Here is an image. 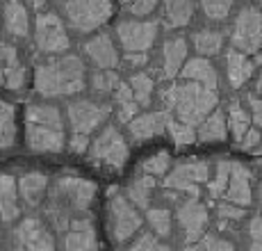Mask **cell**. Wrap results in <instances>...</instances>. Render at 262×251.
<instances>
[{"mask_svg": "<svg viewBox=\"0 0 262 251\" xmlns=\"http://www.w3.org/2000/svg\"><path fill=\"white\" fill-rule=\"evenodd\" d=\"M34 89L43 98L78 96L87 89V69L78 55H50L34 71Z\"/></svg>", "mask_w": 262, "mask_h": 251, "instance_id": "cell-1", "label": "cell"}, {"mask_svg": "<svg viewBox=\"0 0 262 251\" xmlns=\"http://www.w3.org/2000/svg\"><path fill=\"white\" fill-rule=\"evenodd\" d=\"M25 144L32 153H59L67 144L64 117L55 105L32 103L25 110Z\"/></svg>", "mask_w": 262, "mask_h": 251, "instance_id": "cell-2", "label": "cell"}, {"mask_svg": "<svg viewBox=\"0 0 262 251\" xmlns=\"http://www.w3.org/2000/svg\"><path fill=\"white\" fill-rule=\"evenodd\" d=\"M162 103L169 112L176 114V119L189 126H199L216 108L219 96H216V89H210L201 82H191V80H183V82L164 89Z\"/></svg>", "mask_w": 262, "mask_h": 251, "instance_id": "cell-3", "label": "cell"}, {"mask_svg": "<svg viewBox=\"0 0 262 251\" xmlns=\"http://www.w3.org/2000/svg\"><path fill=\"white\" fill-rule=\"evenodd\" d=\"M96 197V185L92 180L78 178V176H62L55 183L53 190V199L48 210L53 224H57L59 228H64L71 222V213H84L92 205V201Z\"/></svg>", "mask_w": 262, "mask_h": 251, "instance_id": "cell-4", "label": "cell"}, {"mask_svg": "<svg viewBox=\"0 0 262 251\" xmlns=\"http://www.w3.org/2000/svg\"><path fill=\"white\" fill-rule=\"evenodd\" d=\"M107 235L114 244L130 242L135 235L139 233L144 219L139 215L137 205L133 203L125 194H119L117 190H112V194L107 192Z\"/></svg>", "mask_w": 262, "mask_h": 251, "instance_id": "cell-5", "label": "cell"}, {"mask_svg": "<svg viewBox=\"0 0 262 251\" xmlns=\"http://www.w3.org/2000/svg\"><path fill=\"white\" fill-rule=\"evenodd\" d=\"M62 9L69 28L80 34H89L103 28L114 12L112 0H64Z\"/></svg>", "mask_w": 262, "mask_h": 251, "instance_id": "cell-6", "label": "cell"}, {"mask_svg": "<svg viewBox=\"0 0 262 251\" xmlns=\"http://www.w3.org/2000/svg\"><path fill=\"white\" fill-rule=\"evenodd\" d=\"M128 142L117 126H105L89 149L92 164L100 169H110V172H121L128 162Z\"/></svg>", "mask_w": 262, "mask_h": 251, "instance_id": "cell-7", "label": "cell"}, {"mask_svg": "<svg viewBox=\"0 0 262 251\" xmlns=\"http://www.w3.org/2000/svg\"><path fill=\"white\" fill-rule=\"evenodd\" d=\"M67 117L71 126V135H84L92 137V133L100 128L110 117V105L94 98H73L67 105Z\"/></svg>", "mask_w": 262, "mask_h": 251, "instance_id": "cell-8", "label": "cell"}, {"mask_svg": "<svg viewBox=\"0 0 262 251\" xmlns=\"http://www.w3.org/2000/svg\"><path fill=\"white\" fill-rule=\"evenodd\" d=\"M32 39H34V48L43 55H62L71 46L67 25L62 23V18L55 12L39 14L37 21H34Z\"/></svg>", "mask_w": 262, "mask_h": 251, "instance_id": "cell-9", "label": "cell"}, {"mask_svg": "<svg viewBox=\"0 0 262 251\" xmlns=\"http://www.w3.org/2000/svg\"><path fill=\"white\" fill-rule=\"evenodd\" d=\"M230 44L233 48L246 55L258 53L262 46V12L253 5H246L237 12L230 30Z\"/></svg>", "mask_w": 262, "mask_h": 251, "instance_id": "cell-10", "label": "cell"}, {"mask_svg": "<svg viewBox=\"0 0 262 251\" xmlns=\"http://www.w3.org/2000/svg\"><path fill=\"white\" fill-rule=\"evenodd\" d=\"M160 25L148 18H123L117 25V41L125 53H148L158 41Z\"/></svg>", "mask_w": 262, "mask_h": 251, "instance_id": "cell-11", "label": "cell"}, {"mask_svg": "<svg viewBox=\"0 0 262 251\" xmlns=\"http://www.w3.org/2000/svg\"><path fill=\"white\" fill-rule=\"evenodd\" d=\"M210 178V164L203 160H189V162H180L176 169H169L164 176V187L180 190V192H189L191 197H199V185L208 183Z\"/></svg>", "mask_w": 262, "mask_h": 251, "instance_id": "cell-12", "label": "cell"}, {"mask_svg": "<svg viewBox=\"0 0 262 251\" xmlns=\"http://www.w3.org/2000/svg\"><path fill=\"white\" fill-rule=\"evenodd\" d=\"M176 217H178V226H180V231H183V240L189 244V247L194 242H199V240L205 235L210 215H208V208H205L196 197L185 201V203L178 208Z\"/></svg>", "mask_w": 262, "mask_h": 251, "instance_id": "cell-13", "label": "cell"}, {"mask_svg": "<svg viewBox=\"0 0 262 251\" xmlns=\"http://www.w3.org/2000/svg\"><path fill=\"white\" fill-rule=\"evenodd\" d=\"M14 242L18 249L28 251H50L55 249V238L48 231L46 224H41L39 219L28 217L14 228Z\"/></svg>", "mask_w": 262, "mask_h": 251, "instance_id": "cell-14", "label": "cell"}, {"mask_svg": "<svg viewBox=\"0 0 262 251\" xmlns=\"http://www.w3.org/2000/svg\"><path fill=\"white\" fill-rule=\"evenodd\" d=\"M82 50L96 69H117L121 62L117 44H114V39L110 37L107 32L94 34L92 39H87Z\"/></svg>", "mask_w": 262, "mask_h": 251, "instance_id": "cell-15", "label": "cell"}, {"mask_svg": "<svg viewBox=\"0 0 262 251\" xmlns=\"http://www.w3.org/2000/svg\"><path fill=\"white\" fill-rule=\"evenodd\" d=\"M171 112H148V114H137L133 121L128 123V133L135 142H146V139H153L158 135H162L167 130Z\"/></svg>", "mask_w": 262, "mask_h": 251, "instance_id": "cell-16", "label": "cell"}, {"mask_svg": "<svg viewBox=\"0 0 262 251\" xmlns=\"http://www.w3.org/2000/svg\"><path fill=\"white\" fill-rule=\"evenodd\" d=\"M64 249L69 251H92L98 249V240H96V231L92 219H71L69 228L62 240Z\"/></svg>", "mask_w": 262, "mask_h": 251, "instance_id": "cell-17", "label": "cell"}, {"mask_svg": "<svg viewBox=\"0 0 262 251\" xmlns=\"http://www.w3.org/2000/svg\"><path fill=\"white\" fill-rule=\"evenodd\" d=\"M224 197H226V201L237 203L242 208L251 205V199H253V192H251V169H246L244 164H239V162H233L228 187H226Z\"/></svg>", "mask_w": 262, "mask_h": 251, "instance_id": "cell-18", "label": "cell"}, {"mask_svg": "<svg viewBox=\"0 0 262 251\" xmlns=\"http://www.w3.org/2000/svg\"><path fill=\"white\" fill-rule=\"evenodd\" d=\"M30 14L21 0H5L3 5V28L9 37L25 39L30 34Z\"/></svg>", "mask_w": 262, "mask_h": 251, "instance_id": "cell-19", "label": "cell"}, {"mask_svg": "<svg viewBox=\"0 0 262 251\" xmlns=\"http://www.w3.org/2000/svg\"><path fill=\"white\" fill-rule=\"evenodd\" d=\"M253 62L249 59V55L242 53L237 48H230L226 53V75H228V85L233 89H242L253 75Z\"/></svg>", "mask_w": 262, "mask_h": 251, "instance_id": "cell-20", "label": "cell"}, {"mask_svg": "<svg viewBox=\"0 0 262 251\" xmlns=\"http://www.w3.org/2000/svg\"><path fill=\"white\" fill-rule=\"evenodd\" d=\"M18 183L12 174H0V222L12 224L18 219Z\"/></svg>", "mask_w": 262, "mask_h": 251, "instance_id": "cell-21", "label": "cell"}, {"mask_svg": "<svg viewBox=\"0 0 262 251\" xmlns=\"http://www.w3.org/2000/svg\"><path fill=\"white\" fill-rule=\"evenodd\" d=\"M187 62V41L183 37L167 39L162 46V73L167 80H173L176 75L183 71Z\"/></svg>", "mask_w": 262, "mask_h": 251, "instance_id": "cell-22", "label": "cell"}, {"mask_svg": "<svg viewBox=\"0 0 262 251\" xmlns=\"http://www.w3.org/2000/svg\"><path fill=\"white\" fill-rule=\"evenodd\" d=\"M46 192H48V178L41 172H28L18 178V194H21L25 205H30V208L41 205Z\"/></svg>", "mask_w": 262, "mask_h": 251, "instance_id": "cell-23", "label": "cell"}, {"mask_svg": "<svg viewBox=\"0 0 262 251\" xmlns=\"http://www.w3.org/2000/svg\"><path fill=\"white\" fill-rule=\"evenodd\" d=\"M180 73H183V80L201 82L210 89H216V85H219V75H216L214 67L210 64V59L203 57V55H199V57H194V59H187Z\"/></svg>", "mask_w": 262, "mask_h": 251, "instance_id": "cell-24", "label": "cell"}, {"mask_svg": "<svg viewBox=\"0 0 262 251\" xmlns=\"http://www.w3.org/2000/svg\"><path fill=\"white\" fill-rule=\"evenodd\" d=\"M226 137H228V119H226V112L212 110L199 123L196 139H201V142H224Z\"/></svg>", "mask_w": 262, "mask_h": 251, "instance_id": "cell-25", "label": "cell"}, {"mask_svg": "<svg viewBox=\"0 0 262 251\" xmlns=\"http://www.w3.org/2000/svg\"><path fill=\"white\" fill-rule=\"evenodd\" d=\"M164 23L169 28H185L194 18V3L191 0H162Z\"/></svg>", "mask_w": 262, "mask_h": 251, "instance_id": "cell-26", "label": "cell"}, {"mask_svg": "<svg viewBox=\"0 0 262 251\" xmlns=\"http://www.w3.org/2000/svg\"><path fill=\"white\" fill-rule=\"evenodd\" d=\"M155 190V176L142 174L135 180H130V185L125 187V197L133 201L137 208H150V197H153Z\"/></svg>", "mask_w": 262, "mask_h": 251, "instance_id": "cell-27", "label": "cell"}, {"mask_svg": "<svg viewBox=\"0 0 262 251\" xmlns=\"http://www.w3.org/2000/svg\"><path fill=\"white\" fill-rule=\"evenodd\" d=\"M191 44H194L199 55H203V57H214V55H219L221 48H224V34L216 32V30L205 28V30L194 32Z\"/></svg>", "mask_w": 262, "mask_h": 251, "instance_id": "cell-28", "label": "cell"}, {"mask_svg": "<svg viewBox=\"0 0 262 251\" xmlns=\"http://www.w3.org/2000/svg\"><path fill=\"white\" fill-rule=\"evenodd\" d=\"M226 119H228V133L233 135L235 142H239V139L244 137L246 130L251 128V114H249V110H246L242 103H237V100H233V103L228 105Z\"/></svg>", "mask_w": 262, "mask_h": 251, "instance_id": "cell-29", "label": "cell"}, {"mask_svg": "<svg viewBox=\"0 0 262 251\" xmlns=\"http://www.w3.org/2000/svg\"><path fill=\"white\" fill-rule=\"evenodd\" d=\"M16 142V123H14V105L0 100V151L14 147Z\"/></svg>", "mask_w": 262, "mask_h": 251, "instance_id": "cell-30", "label": "cell"}, {"mask_svg": "<svg viewBox=\"0 0 262 251\" xmlns=\"http://www.w3.org/2000/svg\"><path fill=\"white\" fill-rule=\"evenodd\" d=\"M130 89H133V96L137 100L142 108L150 103V96H153V89H155V82L148 73H135L130 78Z\"/></svg>", "mask_w": 262, "mask_h": 251, "instance_id": "cell-31", "label": "cell"}, {"mask_svg": "<svg viewBox=\"0 0 262 251\" xmlns=\"http://www.w3.org/2000/svg\"><path fill=\"white\" fill-rule=\"evenodd\" d=\"M146 222L153 228L155 235L160 238H169L171 235V213L167 208H146Z\"/></svg>", "mask_w": 262, "mask_h": 251, "instance_id": "cell-32", "label": "cell"}, {"mask_svg": "<svg viewBox=\"0 0 262 251\" xmlns=\"http://www.w3.org/2000/svg\"><path fill=\"white\" fill-rule=\"evenodd\" d=\"M199 5L210 21H226L237 0H199Z\"/></svg>", "mask_w": 262, "mask_h": 251, "instance_id": "cell-33", "label": "cell"}, {"mask_svg": "<svg viewBox=\"0 0 262 251\" xmlns=\"http://www.w3.org/2000/svg\"><path fill=\"white\" fill-rule=\"evenodd\" d=\"M119 82H121V78L114 69H98L92 75V89L96 94H114Z\"/></svg>", "mask_w": 262, "mask_h": 251, "instance_id": "cell-34", "label": "cell"}, {"mask_svg": "<svg viewBox=\"0 0 262 251\" xmlns=\"http://www.w3.org/2000/svg\"><path fill=\"white\" fill-rule=\"evenodd\" d=\"M167 133L171 135V139H173L178 147H185V144H191L196 139V126H189V123L180 121V119L169 117Z\"/></svg>", "mask_w": 262, "mask_h": 251, "instance_id": "cell-35", "label": "cell"}, {"mask_svg": "<svg viewBox=\"0 0 262 251\" xmlns=\"http://www.w3.org/2000/svg\"><path fill=\"white\" fill-rule=\"evenodd\" d=\"M230 169H233V162H228V160H219V162H216L214 178L208 183V187H210V197H212V199H216V197H224L226 187H228Z\"/></svg>", "mask_w": 262, "mask_h": 251, "instance_id": "cell-36", "label": "cell"}, {"mask_svg": "<svg viewBox=\"0 0 262 251\" xmlns=\"http://www.w3.org/2000/svg\"><path fill=\"white\" fill-rule=\"evenodd\" d=\"M171 169V158L169 153H164V151H160V153L150 155V158H146L142 162V174H148V176H155V178H160V176H167Z\"/></svg>", "mask_w": 262, "mask_h": 251, "instance_id": "cell-37", "label": "cell"}, {"mask_svg": "<svg viewBox=\"0 0 262 251\" xmlns=\"http://www.w3.org/2000/svg\"><path fill=\"white\" fill-rule=\"evenodd\" d=\"M28 82V69L21 67V64H14V67L5 69V87L12 89V92H18V89L25 87Z\"/></svg>", "mask_w": 262, "mask_h": 251, "instance_id": "cell-38", "label": "cell"}, {"mask_svg": "<svg viewBox=\"0 0 262 251\" xmlns=\"http://www.w3.org/2000/svg\"><path fill=\"white\" fill-rule=\"evenodd\" d=\"M130 249L133 251H162V249H169V247L160 242V235L142 233V235H137V240H135L133 244H130Z\"/></svg>", "mask_w": 262, "mask_h": 251, "instance_id": "cell-39", "label": "cell"}, {"mask_svg": "<svg viewBox=\"0 0 262 251\" xmlns=\"http://www.w3.org/2000/svg\"><path fill=\"white\" fill-rule=\"evenodd\" d=\"M194 249H205V251H233L235 244L228 242L224 238H216V235H203L199 240V244H191Z\"/></svg>", "mask_w": 262, "mask_h": 251, "instance_id": "cell-40", "label": "cell"}, {"mask_svg": "<svg viewBox=\"0 0 262 251\" xmlns=\"http://www.w3.org/2000/svg\"><path fill=\"white\" fill-rule=\"evenodd\" d=\"M139 108L142 105L137 103L135 98H123V100H117V110H119V119L123 123H130L135 117L139 114Z\"/></svg>", "mask_w": 262, "mask_h": 251, "instance_id": "cell-41", "label": "cell"}, {"mask_svg": "<svg viewBox=\"0 0 262 251\" xmlns=\"http://www.w3.org/2000/svg\"><path fill=\"white\" fill-rule=\"evenodd\" d=\"M155 7H158V0H130V3H128L130 14H133V16H137V18L150 16V14L155 12Z\"/></svg>", "mask_w": 262, "mask_h": 251, "instance_id": "cell-42", "label": "cell"}, {"mask_svg": "<svg viewBox=\"0 0 262 251\" xmlns=\"http://www.w3.org/2000/svg\"><path fill=\"white\" fill-rule=\"evenodd\" d=\"M216 213H219L221 219H226V222H239V219H244V208L237 203H221L219 208H216Z\"/></svg>", "mask_w": 262, "mask_h": 251, "instance_id": "cell-43", "label": "cell"}, {"mask_svg": "<svg viewBox=\"0 0 262 251\" xmlns=\"http://www.w3.org/2000/svg\"><path fill=\"white\" fill-rule=\"evenodd\" d=\"M14 64H18V50L16 46H12V44L7 41H0V69H9L14 67Z\"/></svg>", "mask_w": 262, "mask_h": 251, "instance_id": "cell-44", "label": "cell"}, {"mask_svg": "<svg viewBox=\"0 0 262 251\" xmlns=\"http://www.w3.org/2000/svg\"><path fill=\"white\" fill-rule=\"evenodd\" d=\"M249 240H251V249L262 251V217L255 215L249 222Z\"/></svg>", "mask_w": 262, "mask_h": 251, "instance_id": "cell-45", "label": "cell"}, {"mask_svg": "<svg viewBox=\"0 0 262 251\" xmlns=\"http://www.w3.org/2000/svg\"><path fill=\"white\" fill-rule=\"evenodd\" d=\"M246 108H249L251 121L260 128L262 126V96H258V94H249V96H246Z\"/></svg>", "mask_w": 262, "mask_h": 251, "instance_id": "cell-46", "label": "cell"}, {"mask_svg": "<svg viewBox=\"0 0 262 251\" xmlns=\"http://www.w3.org/2000/svg\"><path fill=\"white\" fill-rule=\"evenodd\" d=\"M260 139H262V135H260V130L258 128H249L244 133V137L237 142V147L242 151H253V149H258V144H260Z\"/></svg>", "mask_w": 262, "mask_h": 251, "instance_id": "cell-47", "label": "cell"}, {"mask_svg": "<svg viewBox=\"0 0 262 251\" xmlns=\"http://www.w3.org/2000/svg\"><path fill=\"white\" fill-rule=\"evenodd\" d=\"M89 144H92V137H84V135H71V139H69V147L73 153H84Z\"/></svg>", "mask_w": 262, "mask_h": 251, "instance_id": "cell-48", "label": "cell"}, {"mask_svg": "<svg viewBox=\"0 0 262 251\" xmlns=\"http://www.w3.org/2000/svg\"><path fill=\"white\" fill-rule=\"evenodd\" d=\"M125 59H128L133 67H144L148 62V53H125Z\"/></svg>", "mask_w": 262, "mask_h": 251, "instance_id": "cell-49", "label": "cell"}, {"mask_svg": "<svg viewBox=\"0 0 262 251\" xmlns=\"http://www.w3.org/2000/svg\"><path fill=\"white\" fill-rule=\"evenodd\" d=\"M25 5H30L32 9H43L46 7V0H23Z\"/></svg>", "mask_w": 262, "mask_h": 251, "instance_id": "cell-50", "label": "cell"}, {"mask_svg": "<svg viewBox=\"0 0 262 251\" xmlns=\"http://www.w3.org/2000/svg\"><path fill=\"white\" fill-rule=\"evenodd\" d=\"M255 94H258V96H262V73L258 75V78H255Z\"/></svg>", "mask_w": 262, "mask_h": 251, "instance_id": "cell-51", "label": "cell"}, {"mask_svg": "<svg viewBox=\"0 0 262 251\" xmlns=\"http://www.w3.org/2000/svg\"><path fill=\"white\" fill-rule=\"evenodd\" d=\"M258 201H260V205H262V176H260V185H258Z\"/></svg>", "mask_w": 262, "mask_h": 251, "instance_id": "cell-52", "label": "cell"}, {"mask_svg": "<svg viewBox=\"0 0 262 251\" xmlns=\"http://www.w3.org/2000/svg\"><path fill=\"white\" fill-rule=\"evenodd\" d=\"M0 85H5V71L0 69Z\"/></svg>", "mask_w": 262, "mask_h": 251, "instance_id": "cell-53", "label": "cell"}, {"mask_svg": "<svg viewBox=\"0 0 262 251\" xmlns=\"http://www.w3.org/2000/svg\"><path fill=\"white\" fill-rule=\"evenodd\" d=\"M258 59L262 62V46H260V50H258Z\"/></svg>", "mask_w": 262, "mask_h": 251, "instance_id": "cell-54", "label": "cell"}, {"mask_svg": "<svg viewBox=\"0 0 262 251\" xmlns=\"http://www.w3.org/2000/svg\"><path fill=\"white\" fill-rule=\"evenodd\" d=\"M258 153H262V139H260V144H258Z\"/></svg>", "mask_w": 262, "mask_h": 251, "instance_id": "cell-55", "label": "cell"}, {"mask_svg": "<svg viewBox=\"0 0 262 251\" xmlns=\"http://www.w3.org/2000/svg\"><path fill=\"white\" fill-rule=\"evenodd\" d=\"M253 3H255V5H262V0H253Z\"/></svg>", "mask_w": 262, "mask_h": 251, "instance_id": "cell-56", "label": "cell"}, {"mask_svg": "<svg viewBox=\"0 0 262 251\" xmlns=\"http://www.w3.org/2000/svg\"><path fill=\"white\" fill-rule=\"evenodd\" d=\"M121 3H123V5H128V3H130V0H121Z\"/></svg>", "mask_w": 262, "mask_h": 251, "instance_id": "cell-57", "label": "cell"}, {"mask_svg": "<svg viewBox=\"0 0 262 251\" xmlns=\"http://www.w3.org/2000/svg\"><path fill=\"white\" fill-rule=\"evenodd\" d=\"M3 3H5V0H3Z\"/></svg>", "mask_w": 262, "mask_h": 251, "instance_id": "cell-58", "label": "cell"}]
</instances>
